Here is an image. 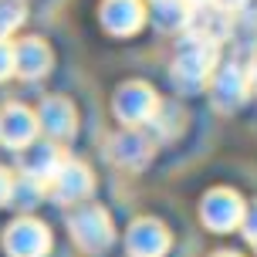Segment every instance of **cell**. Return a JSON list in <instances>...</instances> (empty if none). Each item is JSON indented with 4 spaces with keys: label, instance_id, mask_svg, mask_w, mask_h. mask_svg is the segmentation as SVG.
Returning a JSON list of instances; mask_svg holds the SVG:
<instances>
[{
    "label": "cell",
    "instance_id": "obj_26",
    "mask_svg": "<svg viewBox=\"0 0 257 257\" xmlns=\"http://www.w3.org/2000/svg\"><path fill=\"white\" fill-rule=\"evenodd\" d=\"M186 4H203V0H186Z\"/></svg>",
    "mask_w": 257,
    "mask_h": 257
},
{
    "label": "cell",
    "instance_id": "obj_18",
    "mask_svg": "<svg viewBox=\"0 0 257 257\" xmlns=\"http://www.w3.org/2000/svg\"><path fill=\"white\" fill-rule=\"evenodd\" d=\"M24 17H27V11L21 0H0V41L24 24Z\"/></svg>",
    "mask_w": 257,
    "mask_h": 257
},
{
    "label": "cell",
    "instance_id": "obj_20",
    "mask_svg": "<svg viewBox=\"0 0 257 257\" xmlns=\"http://www.w3.org/2000/svg\"><path fill=\"white\" fill-rule=\"evenodd\" d=\"M240 230H244V237L250 240V244L257 247V203L254 206H247V213H244V223H240Z\"/></svg>",
    "mask_w": 257,
    "mask_h": 257
},
{
    "label": "cell",
    "instance_id": "obj_10",
    "mask_svg": "<svg viewBox=\"0 0 257 257\" xmlns=\"http://www.w3.org/2000/svg\"><path fill=\"white\" fill-rule=\"evenodd\" d=\"M125 244L132 257H163L169 250V230L156 217H139V220H132Z\"/></svg>",
    "mask_w": 257,
    "mask_h": 257
},
{
    "label": "cell",
    "instance_id": "obj_16",
    "mask_svg": "<svg viewBox=\"0 0 257 257\" xmlns=\"http://www.w3.org/2000/svg\"><path fill=\"white\" fill-rule=\"evenodd\" d=\"M190 7L186 0H153V24L159 31H186V21H190Z\"/></svg>",
    "mask_w": 257,
    "mask_h": 257
},
{
    "label": "cell",
    "instance_id": "obj_13",
    "mask_svg": "<svg viewBox=\"0 0 257 257\" xmlns=\"http://www.w3.org/2000/svg\"><path fill=\"white\" fill-rule=\"evenodd\" d=\"M108 156H112V163L115 166H125V169H142L149 159H153V142L149 136H142V132H122L115 139L108 142Z\"/></svg>",
    "mask_w": 257,
    "mask_h": 257
},
{
    "label": "cell",
    "instance_id": "obj_19",
    "mask_svg": "<svg viewBox=\"0 0 257 257\" xmlns=\"http://www.w3.org/2000/svg\"><path fill=\"white\" fill-rule=\"evenodd\" d=\"M41 190H44L41 183H34V180H27V176H24V180L11 190V203H17L21 210H27V206L41 203Z\"/></svg>",
    "mask_w": 257,
    "mask_h": 257
},
{
    "label": "cell",
    "instance_id": "obj_1",
    "mask_svg": "<svg viewBox=\"0 0 257 257\" xmlns=\"http://www.w3.org/2000/svg\"><path fill=\"white\" fill-rule=\"evenodd\" d=\"M213 71H217V44L186 34V38L176 44V58L169 64L173 81H176L183 91H196L200 85L210 81Z\"/></svg>",
    "mask_w": 257,
    "mask_h": 257
},
{
    "label": "cell",
    "instance_id": "obj_15",
    "mask_svg": "<svg viewBox=\"0 0 257 257\" xmlns=\"http://www.w3.org/2000/svg\"><path fill=\"white\" fill-rule=\"evenodd\" d=\"M14 71L24 78H44L51 71V51L41 38H24L14 48Z\"/></svg>",
    "mask_w": 257,
    "mask_h": 257
},
{
    "label": "cell",
    "instance_id": "obj_25",
    "mask_svg": "<svg viewBox=\"0 0 257 257\" xmlns=\"http://www.w3.org/2000/svg\"><path fill=\"white\" fill-rule=\"evenodd\" d=\"M213 257H240V254H237V250H217Z\"/></svg>",
    "mask_w": 257,
    "mask_h": 257
},
{
    "label": "cell",
    "instance_id": "obj_12",
    "mask_svg": "<svg viewBox=\"0 0 257 257\" xmlns=\"http://www.w3.org/2000/svg\"><path fill=\"white\" fill-rule=\"evenodd\" d=\"M38 139V115L24 105H7L0 112V142L11 149H27Z\"/></svg>",
    "mask_w": 257,
    "mask_h": 257
},
{
    "label": "cell",
    "instance_id": "obj_11",
    "mask_svg": "<svg viewBox=\"0 0 257 257\" xmlns=\"http://www.w3.org/2000/svg\"><path fill=\"white\" fill-rule=\"evenodd\" d=\"M48 186H51L58 203H78V200H85V196L95 190V176H91V169L85 166V163L64 159V166L54 173V180L48 183Z\"/></svg>",
    "mask_w": 257,
    "mask_h": 257
},
{
    "label": "cell",
    "instance_id": "obj_3",
    "mask_svg": "<svg viewBox=\"0 0 257 257\" xmlns=\"http://www.w3.org/2000/svg\"><path fill=\"white\" fill-rule=\"evenodd\" d=\"M156 108H159V95H156L146 81H125V85L112 95V112H115V118L128 128L149 125V118L156 115Z\"/></svg>",
    "mask_w": 257,
    "mask_h": 257
},
{
    "label": "cell",
    "instance_id": "obj_17",
    "mask_svg": "<svg viewBox=\"0 0 257 257\" xmlns=\"http://www.w3.org/2000/svg\"><path fill=\"white\" fill-rule=\"evenodd\" d=\"M149 128H153V136H156V139H173V136H176V132L183 128V108L159 102L156 115L149 118Z\"/></svg>",
    "mask_w": 257,
    "mask_h": 257
},
{
    "label": "cell",
    "instance_id": "obj_6",
    "mask_svg": "<svg viewBox=\"0 0 257 257\" xmlns=\"http://www.w3.org/2000/svg\"><path fill=\"white\" fill-rule=\"evenodd\" d=\"M4 250L11 257H44L51 250V230L34 217H21L4 233Z\"/></svg>",
    "mask_w": 257,
    "mask_h": 257
},
{
    "label": "cell",
    "instance_id": "obj_14",
    "mask_svg": "<svg viewBox=\"0 0 257 257\" xmlns=\"http://www.w3.org/2000/svg\"><path fill=\"white\" fill-rule=\"evenodd\" d=\"M146 21V7L142 0H105L102 4V24L112 34H136Z\"/></svg>",
    "mask_w": 257,
    "mask_h": 257
},
{
    "label": "cell",
    "instance_id": "obj_2",
    "mask_svg": "<svg viewBox=\"0 0 257 257\" xmlns=\"http://www.w3.org/2000/svg\"><path fill=\"white\" fill-rule=\"evenodd\" d=\"M244 213H247V203L244 196L237 190H227V186H217L203 196L200 203V220H203L206 230L213 233H230L244 223Z\"/></svg>",
    "mask_w": 257,
    "mask_h": 257
},
{
    "label": "cell",
    "instance_id": "obj_5",
    "mask_svg": "<svg viewBox=\"0 0 257 257\" xmlns=\"http://www.w3.org/2000/svg\"><path fill=\"white\" fill-rule=\"evenodd\" d=\"M210 98L217 108L223 112H233L250 98V78H247V64H223L210 75Z\"/></svg>",
    "mask_w": 257,
    "mask_h": 257
},
{
    "label": "cell",
    "instance_id": "obj_4",
    "mask_svg": "<svg viewBox=\"0 0 257 257\" xmlns=\"http://www.w3.org/2000/svg\"><path fill=\"white\" fill-rule=\"evenodd\" d=\"M68 230L75 237V244L81 250H88V254H98L105 247L115 240V227H112V220L105 213L102 206H81L71 213L68 220Z\"/></svg>",
    "mask_w": 257,
    "mask_h": 257
},
{
    "label": "cell",
    "instance_id": "obj_22",
    "mask_svg": "<svg viewBox=\"0 0 257 257\" xmlns=\"http://www.w3.org/2000/svg\"><path fill=\"white\" fill-rule=\"evenodd\" d=\"M11 190H14L11 173H4V169H0V203H11Z\"/></svg>",
    "mask_w": 257,
    "mask_h": 257
},
{
    "label": "cell",
    "instance_id": "obj_21",
    "mask_svg": "<svg viewBox=\"0 0 257 257\" xmlns=\"http://www.w3.org/2000/svg\"><path fill=\"white\" fill-rule=\"evenodd\" d=\"M14 71V48L7 41H0V81Z\"/></svg>",
    "mask_w": 257,
    "mask_h": 257
},
{
    "label": "cell",
    "instance_id": "obj_24",
    "mask_svg": "<svg viewBox=\"0 0 257 257\" xmlns=\"http://www.w3.org/2000/svg\"><path fill=\"white\" fill-rule=\"evenodd\" d=\"M247 78H250V91H257V58H250L247 64Z\"/></svg>",
    "mask_w": 257,
    "mask_h": 257
},
{
    "label": "cell",
    "instance_id": "obj_23",
    "mask_svg": "<svg viewBox=\"0 0 257 257\" xmlns=\"http://www.w3.org/2000/svg\"><path fill=\"white\" fill-rule=\"evenodd\" d=\"M213 4H220V7H223V11H240V7H247V0H213Z\"/></svg>",
    "mask_w": 257,
    "mask_h": 257
},
{
    "label": "cell",
    "instance_id": "obj_9",
    "mask_svg": "<svg viewBox=\"0 0 257 257\" xmlns=\"http://www.w3.org/2000/svg\"><path fill=\"white\" fill-rule=\"evenodd\" d=\"M21 166H24V176L34 183H51L54 173L64 166V153L61 146L51 139H34L31 146L24 149V159H21Z\"/></svg>",
    "mask_w": 257,
    "mask_h": 257
},
{
    "label": "cell",
    "instance_id": "obj_7",
    "mask_svg": "<svg viewBox=\"0 0 257 257\" xmlns=\"http://www.w3.org/2000/svg\"><path fill=\"white\" fill-rule=\"evenodd\" d=\"M186 31L200 41H210V44H223L230 41L233 34V14L223 11L213 0H203V4H193L190 7V21H186Z\"/></svg>",
    "mask_w": 257,
    "mask_h": 257
},
{
    "label": "cell",
    "instance_id": "obj_8",
    "mask_svg": "<svg viewBox=\"0 0 257 257\" xmlns=\"http://www.w3.org/2000/svg\"><path fill=\"white\" fill-rule=\"evenodd\" d=\"M34 115H38V128H44L51 142L71 139V136H75V128H78V112H75V105L68 102V98H61V95L44 98Z\"/></svg>",
    "mask_w": 257,
    "mask_h": 257
}]
</instances>
